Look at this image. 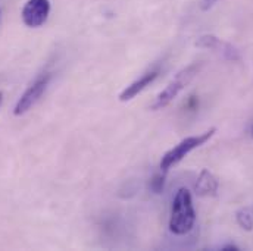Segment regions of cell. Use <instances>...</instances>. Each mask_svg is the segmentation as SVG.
Masks as SVG:
<instances>
[{
    "mask_svg": "<svg viewBox=\"0 0 253 251\" xmlns=\"http://www.w3.org/2000/svg\"><path fill=\"white\" fill-rule=\"evenodd\" d=\"M196 222V210L193 206V197L187 188H180L177 191L169 217V231L174 235H187L193 229Z\"/></svg>",
    "mask_w": 253,
    "mask_h": 251,
    "instance_id": "1",
    "label": "cell"
},
{
    "mask_svg": "<svg viewBox=\"0 0 253 251\" xmlns=\"http://www.w3.org/2000/svg\"><path fill=\"white\" fill-rule=\"evenodd\" d=\"M200 66H202V63L194 62L189 65L187 68H184L183 71H180L171 79V82L158 94V97L152 103L150 109L152 110H161V109H165L167 106H169L178 97V94L191 82V79L197 75V72L200 71Z\"/></svg>",
    "mask_w": 253,
    "mask_h": 251,
    "instance_id": "2",
    "label": "cell"
},
{
    "mask_svg": "<svg viewBox=\"0 0 253 251\" xmlns=\"http://www.w3.org/2000/svg\"><path fill=\"white\" fill-rule=\"evenodd\" d=\"M216 132V128H211L199 135H191L184 140H181L175 147H172L171 150H168L162 159H161V171L162 172H168L174 165L180 163L187 154H190L193 150L202 147L203 144H206Z\"/></svg>",
    "mask_w": 253,
    "mask_h": 251,
    "instance_id": "3",
    "label": "cell"
},
{
    "mask_svg": "<svg viewBox=\"0 0 253 251\" xmlns=\"http://www.w3.org/2000/svg\"><path fill=\"white\" fill-rule=\"evenodd\" d=\"M50 73H44L42 75L40 78H37L27 90L25 93L19 97V100L16 102L15 108H13V115L15 116H21V115H25L40 99L42 96L44 94L49 82H50Z\"/></svg>",
    "mask_w": 253,
    "mask_h": 251,
    "instance_id": "4",
    "label": "cell"
},
{
    "mask_svg": "<svg viewBox=\"0 0 253 251\" xmlns=\"http://www.w3.org/2000/svg\"><path fill=\"white\" fill-rule=\"evenodd\" d=\"M50 13V1L49 0H28L22 9V21L30 28L42 27Z\"/></svg>",
    "mask_w": 253,
    "mask_h": 251,
    "instance_id": "5",
    "label": "cell"
},
{
    "mask_svg": "<svg viewBox=\"0 0 253 251\" xmlns=\"http://www.w3.org/2000/svg\"><path fill=\"white\" fill-rule=\"evenodd\" d=\"M196 46L205 47V49H211V50H215V52L221 53L224 58H227V59H230V61H239V59H240L239 52H237L231 44L221 41V40L216 38L215 36H203V37H200V38L196 41Z\"/></svg>",
    "mask_w": 253,
    "mask_h": 251,
    "instance_id": "6",
    "label": "cell"
},
{
    "mask_svg": "<svg viewBox=\"0 0 253 251\" xmlns=\"http://www.w3.org/2000/svg\"><path fill=\"white\" fill-rule=\"evenodd\" d=\"M158 71H150V72H146L144 75H141L138 79L132 81L129 85H126V88L121 91L120 94V102H129L132 100L135 96H138L144 88H147L156 78H158Z\"/></svg>",
    "mask_w": 253,
    "mask_h": 251,
    "instance_id": "7",
    "label": "cell"
},
{
    "mask_svg": "<svg viewBox=\"0 0 253 251\" xmlns=\"http://www.w3.org/2000/svg\"><path fill=\"white\" fill-rule=\"evenodd\" d=\"M218 179L216 177L209 172L208 169H203L197 178V182L194 185V191L200 197H215L218 192Z\"/></svg>",
    "mask_w": 253,
    "mask_h": 251,
    "instance_id": "8",
    "label": "cell"
},
{
    "mask_svg": "<svg viewBox=\"0 0 253 251\" xmlns=\"http://www.w3.org/2000/svg\"><path fill=\"white\" fill-rule=\"evenodd\" d=\"M236 220L239 226L245 231H252L253 229V204L245 206L236 212Z\"/></svg>",
    "mask_w": 253,
    "mask_h": 251,
    "instance_id": "9",
    "label": "cell"
},
{
    "mask_svg": "<svg viewBox=\"0 0 253 251\" xmlns=\"http://www.w3.org/2000/svg\"><path fill=\"white\" fill-rule=\"evenodd\" d=\"M165 172H162V174H156L152 179H150V184H149V187L150 189L155 192V194H161V192H164V188H165V175H164Z\"/></svg>",
    "mask_w": 253,
    "mask_h": 251,
    "instance_id": "10",
    "label": "cell"
},
{
    "mask_svg": "<svg viewBox=\"0 0 253 251\" xmlns=\"http://www.w3.org/2000/svg\"><path fill=\"white\" fill-rule=\"evenodd\" d=\"M216 1L219 0H200V7L202 10H209L213 4H216Z\"/></svg>",
    "mask_w": 253,
    "mask_h": 251,
    "instance_id": "11",
    "label": "cell"
},
{
    "mask_svg": "<svg viewBox=\"0 0 253 251\" xmlns=\"http://www.w3.org/2000/svg\"><path fill=\"white\" fill-rule=\"evenodd\" d=\"M222 250L224 251H237L239 250V247L237 246H234V244H230V246H225V247H222Z\"/></svg>",
    "mask_w": 253,
    "mask_h": 251,
    "instance_id": "12",
    "label": "cell"
},
{
    "mask_svg": "<svg viewBox=\"0 0 253 251\" xmlns=\"http://www.w3.org/2000/svg\"><path fill=\"white\" fill-rule=\"evenodd\" d=\"M1 103H3V93L0 91V106H1Z\"/></svg>",
    "mask_w": 253,
    "mask_h": 251,
    "instance_id": "13",
    "label": "cell"
},
{
    "mask_svg": "<svg viewBox=\"0 0 253 251\" xmlns=\"http://www.w3.org/2000/svg\"><path fill=\"white\" fill-rule=\"evenodd\" d=\"M252 134H253V128H252Z\"/></svg>",
    "mask_w": 253,
    "mask_h": 251,
    "instance_id": "14",
    "label": "cell"
}]
</instances>
